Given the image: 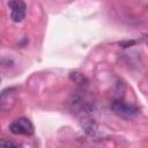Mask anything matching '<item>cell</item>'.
Instances as JSON below:
<instances>
[{
    "mask_svg": "<svg viewBox=\"0 0 148 148\" xmlns=\"http://www.w3.org/2000/svg\"><path fill=\"white\" fill-rule=\"evenodd\" d=\"M111 109L117 116H119L121 118H125V119L133 118L139 112V109L136 106H134L133 104H128V103H126L121 99L113 101L112 104H111Z\"/></svg>",
    "mask_w": 148,
    "mask_h": 148,
    "instance_id": "1",
    "label": "cell"
},
{
    "mask_svg": "<svg viewBox=\"0 0 148 148\" xmlns=\"http://www.w3.org/2000/svg\"><path fill=\"white\" fill-rule=\"evenodd\" d=\"M9 130H10V132L13 134H16V135H27V136L32 135L34 132H35V128H34L32 123L28 118H23V117L15 119L9 125Z\"/></svg>",
    "mask_w": 148,
    "mask_h": 148,
    "instance_id": "2",
    "label": "cell"
},
{
    "mask_svg": "<svg viewBox=\"0 0 148 148\" xmlns=\"http://www.w3.org/2000/svg\"><path fill=\"white\" fill-rule=\"evenodd\" d=\"M0 145H1V146H8V147H9V146H14V147L16 146V143H14V142H12V141H7V142H6V141H3V140L0 141Z\"/></svg>",
    "mask_w": 148,
    "mask_h": 148,
    "instance_id": "4",
    "label": "cell"
},
{
    "mask_svg": "<svg viewBox=\"0 0 148 148\" xmlns=\"http://www.w3.org/2000/svg\"><path fill=\"white\" fill-rule=\"evenodd\" d=\"M8 7L10 9V18L14 22H21L27 14V5L23 0H9Z\"/></svg>",
    "mask_w": 148,
    "mask_h": 148,
    "instance_id": "3",
    "label": "cell"
}]
</instances>
